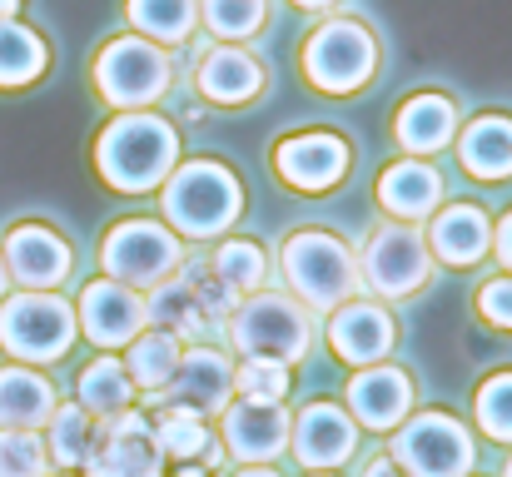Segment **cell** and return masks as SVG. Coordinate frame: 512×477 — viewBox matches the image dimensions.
<instances>
[{
    "label": "cell",
    "instance_id": "cell-1",
    "mask_svg": "<svg viewBox=\"0 0 512 477\" xmlns=\"http://www.w3.org/2000/svg\"><path fill=\"white\" fill-rule=\"evenodd\" d=\"M174 159H179V135H174V125L155 120V115H120L95 140V164H100L105 184H115L125 194H145V189L165 184Z\"/></svg>",
    "mask_w": 512,
    "mask_h": 477
},
{
    "label": "cell",
    "instance_id": "cell-2",
    "mask_svg": "<svg viewBox=\"0 0 512 477\" xmlns=\"http://www.w3.org/2000/svg\"><path fill=\"white\" fill-rule=\"evenodd\" d=\"M160 204H165V219L184 239H214V234H224L239 219L244 194H239V179L224 164L184 159L179 169H170Z\"/></svg>",
    "mask_w": 512,
    "mask_h": 477
},
{
    "label": "cell",
    "instance_id": "cell-3",
    "mask_svg": "<svg viewBox=\"0 0 512 477\" xmlns=\"http://www.w3.org/2000/svg\"><path fill=\"white\" fill-rule=\"evenodd\" d=\"M284 279L309 309H339L358 289L353 254L324 229H299L284 244Z\"/></svg>",
    "mask_w": 512,
    "mask_h": 477
},
{
    "label": "cell",
    "instance_id": "cell-4",
    "mask_svg": "<svg viewBox=\"0 0 512 477\" xmlns=\"http://www.w3.org/2000/svg\"><path fill=\"white\" fill-rule=\"evenodd\" d=\"M75 343V309L55 294L25 289L0 304V348L25 363H55Z\"/></svg>",
    "mask_w": 512,
    "mask_h": 477
},
{
    "label": "cell",
    "instance_id": "cell-5",
    "mask_svg": "<svg viewBox=\"0 0 512 477\" xmlns=\"http://www.w3.org/2000/svg\"><path fill=\"white\" fill-rule=\"evenodd\" d=\"M229 338L244 358H264V363H294L314 343L304 304H294L284 294H254L249 304H239Z\"/></svg>",
    "mask_w": 512,
    "mask_h": 477
},
{
    "label": "cell",
    "instance_id": "cell-6",
    "mask_svg": "<svg viewBox=\"0 0 512 477\" xmlns=\"http://www.w3.org/2000/svg\"><path fill=\"white\" fill-rule=\"evenodd\" d=\"M403 477H468L473 468V438L458 418L448 413H418L408 423H398L393 453Z\"/></svg>",
    "mask_w": 512,
    "mask_h": 477
},
{
    "label": "cell",
    "instance_id": "cell-7",
    "mask_svg": "<svg viewBox=\"0 0 512 477\" xmlns=\"http://www.w3.org/2000/svg\"><path fill=\"white\" fill-rule=\"evenodd\" d=\"M95 85L110 105L120 110H140V105H155L165 90H170V55L155 45V40H140V35H125V40H110L95 60Z\"/></svg>",
    "mask_w": 512,
    "mask_h": 477
},
{
    "label": "cell",
    "instance_id": "cell-8",
    "mask_svg": "<svg viewBox=\"0 0 512 477\" xmlns=\"http://www.w3.org/2000/svg\"><path fill=\"white\" fill-rule=\"evenodd\" d=\"M378 65V45L358 20H329L304 45V75L324 95H353Z\"/></svg>",
    "mask_w": 512,
    "mask_h": 477
},
{
    "label": "cell",
    "instance_id": "cell-9",
    "mask_svg": "<svg viewBox=\"0 0 512 477\" xmlns=\"http://www.w3.org/2000/svg\"><path fill=\"white\" fill-rule=\"evenodd\" d=\"M100 264L115 284L125 289H155L174 264H179V239H174L165 224H150V219H125L105 234L100 244Z\"/></svg>",
    "mask_w": 512,
    "mask_h": 477
},
{
    "label": "cell",
    "instance_id": "cell-10",
    "mask_svg": "<svg viewBox=\"0 0 512 477\" xmlns=\"http://www.w3.org/2000/svg\"><path fill=\"white\" fill-rule=\"evenodd\" d=\"M433 279V254L418 229L408 224H383L368 249H363V284L383 299H403Z\"/></svg>",
    "mask_w": 512,
    "mask_h": 477
},
{
    "label": "cell",
    "instance_id": "cell-11",
    "mask_svg": "<svg viewBox=\"0 0 512 477\" xmlns=\"http://www.w3.org/2000/svg\"><path fill=\"white\" fill-rule=\"evenodd\" d=\"M234 368L229 358H219L214 348H189L179 358V368L170 373V383L150 398L155 408H170V413H189V418H214L224 413L234 398Z\"/></svg>",
    "mask_w": 512,
    "mask_h": 477
},
{
    "label": "cell",
    "instance_id": "cell-12",
    "mask_svg": "<svg viewBox=\"0 0 512 477\" xmlns=\"http://www.w3.org/2000/svg\"><path fill=\"white\" fill-rule=\"evenodd\" d=\"M160 443H155V423L140 413H120L110 423H100V443L85 463L90 477H160Z\"/></svg>",
    "mask_w": 512,
    "mask_h": 477
},
{
    "label": "cell",
    "instance_id": "cell-13",
    "mask_svg": "<svg viewBox=\"0 0 512 477\" xmlns=\"http://www.w3.org/2000/svg\"><path fill=\"white\" fill-rule=\"evenodd\" d=\"M0 259H5V274H10L20 289H40V294H50V289L65 284V274H70V244H65L55 229H45V224H20V229H10Z\"/></svg>",
    "mask_w": 512,
    "mask_h": 477
},
{
    "label": "cell",
    "instance_id": "cell-14",
    "mask_svg": "<svg viewBox=\"0 0 512 477\" xmlns=\"http://www.w3.org/2000/svg\"><path fill=\"white\" fill-rule=\"evenodd\" d=\"M289 448L304 468H339L358 448V428L353 418L334 403H309L294 423H289Z\"/></svg>",
    "mask_w": 512,
    "mask_h": 477
},
{
    "label": "cell",
    "instance_id": "cell-15",
    "mask_svg": "<svg viewBox=\"0 0 512 477\" xmlns=\"http://www.w3.org/2000/svg\"><path fill=\"white\" fill-rule=\"evenodd\" d=\"M75 328H85V338L95 348H120L130 343L140 328H145V304L115 284V279H100L80 294V309H75Z\"/></svg>",
    "mask_w": 512,
    "mask_h": 477
},
{
    "label": "cell",
    "instance_id": "cell-16",
    "mask_svg": "<svg viewBox=\"0 0 512 477\" xmlns=\"http://www.w3.org/2000/svg\"><path fill=\"white\" fill-rule=\"evenodd\" d=\"M289 413L279 403H229L224 408V448L244 463H269L289 448Z\"/></svg>",
    "mask_w": 512,
    "mask_h": 477
},
{
    "label": "cell",
    "instance_id": "cell-17",
    "mask_svg": "<svg viewBox=\"0 0 512 477\" xmlns=\"http://www.w3.org/2000/svg\"><path fill=\"white\" fill-rule=\"evenodd\" d=\"M274 169L289 189H334L348 174V145L339 135H294L274 150Z\"/></svg>",
    "mask_w": 512,
    "mask_h": 477
},
{
    "label": "cell",
    "instance_id": "cell-18",
    "mask_svg": "<svg viewBox=\"0 0 512 477\" xmlns=\"http://www.w3.org/2000/svg\"><path fill=\"white\" fill-rule=\"evenodd\" d=\"M348 408H353L358 423L388 433V428H398V423L408 418V408H413V383H408L403 368H388V363H383V368H368V373H358V378L348 383Z\"/></svg>",
    "mask_w": 512,
    "mask_h": 477
},
{
    "label": "cell",
    "instance_id": "cell-19",
    "mask_svg": "<svg viewBox=\"0 0 512 477\" xmlns=\"http://www.w3.org/2000/svg\"><path fill=\"white\" fill-rule=\"evenodd\" d=\"M329 348L343 363H378L393 348V318L378 304H339L329 318Z\"/></svg>",
    "mask_w": 512,
    "mask_h": 477
},
{
    "label": "cell",
    "instance_id": "cell-20",
    "mask_svg": "<svg viewBox=\"0 0 512 477\" xmlns=\"http://www.w3.org/2000/svg\"><path fill=\"white\" fill-rule=\"evenodd\" d=\"M264 80H269L264 65L239 45H219V50H209L199 60V90L214 105H244V100H254L264 90Z\"/></svg>",
    "mask_w": 512,
    "mask_h": 477
},
{
    "label": "cell",
    "instance_id": "cell-21",
    "mask_svg": "<svg viewBox=\"0 0 512 477\" xmlns=\"http://www.w3.org/2000/svg\"><path fill=\"white\" fill-rule=\"evenodd\" d=\"M428 249L443 259V264H478L488 249H493V224L478 204H453L433 219L428 229Z\"/></svg>",
    "mask_w": 512,
    "mask_h": 477
},
{
    "label": "cell",
    "instance_id": "cell-22",
    "mask_svg": "<svg viewBox=\"0 0 512 477\" xmlns=\"http://www.w3.org/2000/svg\"><path fill=\"white\" fill-rule=\"evenodd\" d=\"M443 199V174L423 159H398L378 179V204L393 209L398 219H428Z\"/></svg>",
    "mask_w": 512,
    "mask_h": 477
},
{
    "label": "cell",
    "instance_id": "cell-23",
    "mask_svg": "<svg viewBox=\"0 0 512 477\" xmlns=\"http://www.w3.org/2000/svg\"><path fill=\"white\" fill-rule=\"evenodd\" d=\"M393 135H398V145H403L408 155H438V150L453 145V135H458V110H453V100H443V95H413V100L398 110Z\"/></svg>",
    "mask_w": 512,
    "mask_h": 477
},
{
    "label": "cell",
    "instance_id": "cell-24",
    "mask_svg": "<svg viewBox=\"0 0 512 477\" xmlns=\"http://www.w3.org/2000/svg\"><path fill=\"white\" fill-rule=\"evenodd\" d=\"M55 413V388L30 368H0V428L35 433Z\"/></svg>",
    "mask_w": 512,
    "mask_h": 477
},
{
    "label": "cell",
    "instance_id": "cell-25",
    "mask_svg": "<svg viewBox=\"0 0 512 477\" xmlns=\"http://www.w3.org/2000/svg\"><path fill=\"white\" fill-rule=\"evenodd\" d=\"M458 159L473 179H508L512 174V120L503 115H483L463 130V145H458Z\"/></svg>",
    "mask_w": 512,
    "mask_h": 477
},
{
    "label": "cell",
    "instance_id": "cell-26",
    "mask_svg": "<svg viewBox=\"0 0 512 477\" xmlns=\"http://www.w3.org/2000/svg\"><path fill=\"white\" fill-rule=\"evenodd\" d=\"M130 403H135V383H130V373H125L120 358H95V363L80 373V408H85L90 418L110 423V418L130 413Z\"/></svg>",
    "mask_w": 512,
    "mask_h": 477
},
{
    "label": "cell",
    "instance_id": "cell-27",
    "mask_svg": "<svg viewBox=\"0 0 512 477\" xmlns=\"http://www.w3.org/2000/svg\"><path fill=\"white\" fill-rule=\"evenodd\" d=\"M179 358H184V343H179L174 333H165V328L135 333V338H130V353H125V373H130L135 388L160 393V388L170 383V373L179 368Z\"/></svg>",
    "mask_w": 512,
    "mask_h": 477
},
{
    "label": "cell",
    "instance_id": "cell-28",
    "mask_svg": "<svg viewBox=\"0 0 512 477\" xmlns=\"http://www.w3.org/2000/svg\"><path fill=\"white\" fill-rule=\"evenodd\" d=\"M95 443H100V418H90L80 403H65V408H55L50 413V458L70 473V468H85L90 463V453H95Z\"/></svg>",
    "mask_w": 512,
    "mask_h": 477
},
{
    "label": "cell",
    "instance_id": "cell-29",
    "mask_svg": "<svg viewBox=\"0 0 512 477\" xmlns=\"http://www.w3.org/2000/svg\"><path fill=\"white\" fill-rule=\"evenodd\" d=\"M145 323H160L165 333H199L204 328V309L189 289V279H160L145 299Z\"/></svg>",
    "mask_w": 512,
    "mask_h": 477
},
{
    "label": "cell",
    "instance_id": "cell-30",
    "mask_svg": "<svg viewBox=\"0 0 512 477\" xmlns=\"http://www.w3.org/2000/svg\"><path fill=\"white\" fill-rule=\"evenodd\" d=\"M45 40L20 25V20H0V85H30L45 70Z\"/></svg>",
    "mask_w": 512,
    "mask_h": 477
},
{
    "label": "cell",
    "instance_id": "cell-31",
    "mask_svg": "<svg viewBox=\"0 0 512 477\" xmlns=\"http://www.w3.org/2000/svg\"><path fill=\"white\" fill-rule=\"evenodd\" d=\"M130 20L145 40H189L194 20H199V0H130Z\"/></svg>",
    "mask_w": 512,
    "mask_h": 477
},
{
    "label": "cell",
    "instance_id": "cell-32",
    "mask_svg": "<svg viewBox=\"0 0 512 477\" xmlns=\"http://www.w3.org/2000/svg\"><path fill=\"white\" fill-rule=\"evenodd\" d=\"M209 269H214L234 294H254V289L264 284V249L249 244V239H229V244L209 259Z\"/></svg>",
    "mask_w": 512,
    "mask_h": 477
},
{
    "label": "cell",
    "instance_id": "cell-33",
    "mask_svg": "<svg viewBox=\"0 0 512 477\" xmlns=\"http://www.w3.org/2000/svg\"><path fill=\"white\" fill-rule=\"evenodd\" d=\"M199 15L219 40H244L264 25V0H199Z\"/></svg>",
    "mask_w": 512,
    "mask_h": 477
},
{
    "label": "cell",
    "instance_id": "cell-34",
    "mask_svg": "<svg viewBox=\"0 0 512 477\" xmlns=\"http://www.w3.org/2000/svg\"><path fill=\"white\" fill-rule=\"evenodd\" d=\"M155 443H160V453H165V458H179V463L199 458V453L209 448L204 418H189V413H170V408H160V423H155Z\"/></svg>",
    "mask_w": 512,
    "mask_h": 477
},
{
    "label": "cell",
    "instance_id": "cell-35",
    "mask_svg": "<svg viewBox=\"0 0 512 477\" xmlns=\"http://www.w3.org/2000/svg\"><path fill=\"white\" fill-rule=\"evenodd\" d=\"M234 393L249 403H284L289 398V363L244 358V368L234 373Z\"/></svg>",
    "mask_w": 512,
    "mask_h": 477
},
{
    "label": "cell",
    "instance_id": "cell-36",
    "mask_svg": "<svg viewBox=\"0 0 512 477\" xmlns=\"http://www.w3.org/2000/svg\"><path fill=\"white\" fill-rule=\"evenodd\" d=\"M45 443L25 428H0V477H45Z\"/></svg>",
    "mask_w": 512,
    "mask_h": 477
},
{
    "label": "cell",
    "instance_id": "cell-37",
    "mask_svg": "<svg viewBox=\"0 0 512 477\" xmlns=\"http://www.w3.org/2000/svg\"><path fill=\"white\" fill-rule=\"evenodd\" d=\"M478 428L498 443H512V373H493L478 388Z\"/></svg>",
    "mask_w": 512,
    "mask_h": 477
},
{
    "label": "cell",
    "instance_id": "cell-38",
    "mask_svg": "<svg viewBox=\"0 0 512 477\" xmlns=\"http://www.w3.org/2000/svg\"><path fill=\"white\" fill-rule=\"evenodd\" d=\"M189 289H194V299H199L204 318H224L229 309H234V289H229L209 264H194V269H189Z\"/></svg>",
    "mask_w": 512,
    "mask_h": 477
},
{
    "label": "cell",
    "instance_id": "cell-39",
    "mask_svg": "<svg viewBox=\"0 0 512 477\" xmlns=\"http://www.w3.org/2000/svg\"><path fill=\"white\" fill-rule=\"evenodd\" d=\"M478 314L488 318L493 328H508L512 333V279L483 284V294H478Z\"/></svg>",
    "mask_w": 512,
    "mask_h": 477
},
{
    "label": "cell",
    "instance_id": "cell-40",
    "mask_svg": "<svg viewBox=\"0 0 512 477\" xmlns=\"http://www.w3.org/2000/svg\"><path fill=\"white\" fill-rule=\"evenodd\" d=\"M493 249H498L503 269L512 274V214H503V224H498V234H493Z\"/></svg>",
    "mask_w": 512,
    "mask_h": 477
},
{
    "label": "cell",
    "instance_id": "cell-41",
    "mask_svg": "<svg viewBox=\"0 0 512 477\" xmlns=\"http://www.w3.org/2000/svg\"><path fill=\"white\" fill-rule=\"evenodd\" d=\"M363 477H403V473H398V463H393V458H373V463L363 468Z\"/></svg>",
    "mask_w": 512,
    "mask_h": 477
},
{
    "label": "cell",
    "instance_id": "cell-42",
    "mask_svg": "<svg viewBox=\"0 0 512 477\" xmlns=\"http://www.w3.org/2000/svg\"><path fill=\"white\" fill-rule=\"evenodd\" d=\"M239 477H279V473H269L264 463H249V468H244V473H239Z\"/></svg>",
    "mask_w": 512,
    "mask_h": 477
},
{
    "label": "cell",
    "instance_id": "cell-43",
    "mask_svg": "<svg viewBox=\"0 0 512 477\" xmlns=\"http://www.w3.org/2000/svg\"><path fill=\"white\" fill-rule=\"evenodd\" d=\"M299 10H324V5H334V0H294Z\"/></svg>",
    "mask_w": 512,
    "mask_h": 477
},
{
    "label": "cell",
    "instance_id": "cell-44",
    "mask_svg": "<svg viewBox=\"0 0 512 477\" xmlns=\"http://www.w3.org/2000/svg\"><path fill=\"white\" fill-rule=\"evenodd\" d=\"M15 5H20V0H0V20H10V15H15Z\"/></svg>",
    "mask_w": 512,
    "mask_h": 477
},
{
    "label": "cell",
    "instance_id": "cell-45",
    "mask_svg": "<svg viewBox=\"0 0 512 477\" xmlns=\"http://www.w3.org/2000/svg\"><path fill=\"white\" fill-rule=\"evenodd\" d=\"M174 477H209V473H204V468H179Z\"/></svg>",
    "mask_w": 512,
    "mask_h": 477
},
{
    "label": "cell",
    "instance_id": "cell-46",
    "mask_svg": "<svg viewBox=\"0 0 512 477\" xmlns=\"http://www.w3.org/2000/svg\"><path fill=\"white\" fill-rule=\"evenodd\" d=\"M5 284H10V274H5V259H0V294H5Z\"/></svg>",
    "mask_w": 512,
    "mask_h": 477
},
{
    "label": "cell",
    "instance_id": "cell-47",
    "mask_svg": "<svg viewBox=\"0 0 512 477\" xmlns=\"http://www.w3.org/2000/svg\"><path fill=\"white\" fill-rule=\"evenodd\" d=\"M503 477H512V458H508V473H503Z\"/></svg>",
    "mask_w": 512,
    "mask_h": 477
}]
</instances>
